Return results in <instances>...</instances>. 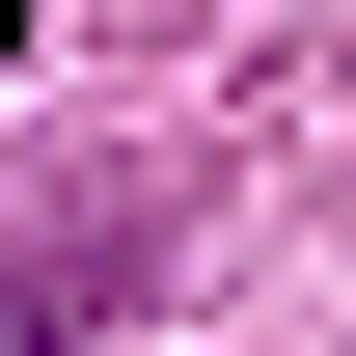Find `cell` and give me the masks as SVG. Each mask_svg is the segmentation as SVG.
Listing matches in <instances>:
<instances>
[{"instance_id":"6da1fadb","label":"cell","mask_w":356,"mask_h":356,"mask_svg":"<svg viewBox=\"0 0 356 356\" xmlns=\"http://www.w3.org/2000/svg\"><path fill=\"white\" fill-rule=\"evenodd\" d=\"M83 302H110V247H28L0 274V356H83Z\"/></svg>"},{"instance_id":"7a4b0ae2","label":"cell","mask_w":356,"mask_h":356,"mask_svg":"<svg viewBox=\"0 0 356 356\" xmlns=\"http://www.w3.org/2000/svg\"><path fill=\"white\" fill-rule=\"evenodd\" d=\"M0 55H28V0H0Z\"/></svg>"}]
</instances>
